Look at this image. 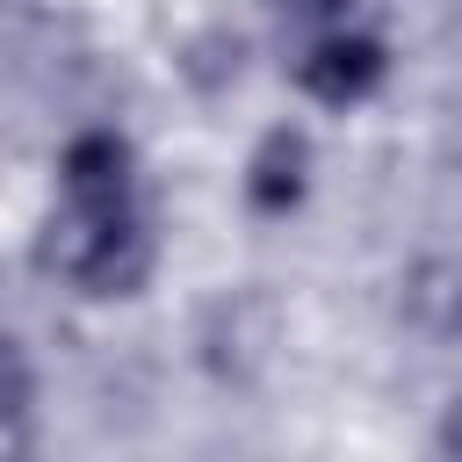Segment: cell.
Masks as SVG:
<instances>
[{"mask_svg":"<svg viewBox=\"0 0 462 462\" xmlns=\"http://www.w3.org/2000/svg\"><path fill=\"white\" fill-rule=\"evenodd\" d=\"M390 72H397V51H390V36L368 29V22L310 29V36H296V51H289V87H296L310 108H332V116L368 108V101L390 87Z\"/></svg>","mask_w":462,"mask_h":462,"instance_id":"cell-2","label":"cell"},{"mask_svg":"<svg viewBox=\"0 0 462 462\" xmlns=\"http://www.w3.org/2000/svg\"><path fill=\"white\" fill-rule=\"evenodd\" d=\"M29 267L79 296H137L159 267V231L137 195H58L29 231Z\"/></svg>","mask_w":462,"mask_h":462,"instance_id":"cell-1","label":"cell"},{"mask_svg":"<svg viewBox=\"0 0 462 462\" xmlns=\"http://www.w3.org/2000/svg\"><path fill=\"white\" fill-rule=\"evenodd\" d=\"M361 0H260L267 22H282L289 36H310V29H332V22H354Z\"/></svg>","mask_w":462,"mask_h":462,"instance_id":"cell-7","label":"cell"},{"mask_svg":"<svg viewBox=\"0 0 462 462\" xmlns=\"http://www.w3.org/2000/svg\"><path fill=\"white\" fill-rule=\"evenodd\" d=\"M58 195H137V144L116 123H87L58 144Z\"/></svg>","mask_w":462,"mask_h":462,"instance_id":"cell-5","label":"cell"},{"mask_svg":"<svg viewBox=\"0 0 462 462\" xmlns=\"http://www.w3.org/2000/svg\"><path fill=\"white\" fill-rule=\"evenodd\" d=\"M310 188H318V137H310V123L274 116L238 159V202L260 224H289L310 202Z\"/></svg>","mask_w":462,"mask_h":462,"instance_id":"cell-4","label":"cell"},{"mask_svg":"<svg viewBox=\"0 0 462 462\" xmlns=\"http://www.w3.org/2000/svg\"><path fill=\"white\" fill-rule=\"evenodd\" d=\"M448 339L462 346V289H455V310H448Z\"/></svg>","mask_w":462,"mask_h":462,"instance_id":"cell-9","label":"cell"},{"mask_svg":"<svg viewBox=\"0 0 462 462\" xmlns=\"http://www.w3.org/2000/svg\"><path fill=\"white\" fill-rule=\"evenodd\" d=\"M426 440H433V455L462 462V390H455V397L440 404V419H433V433H426Z\"/></svg>","mask_w":462,"mask_h":462,"instance_id":"cell-8","label":"cell"},{"mask_svg":"<svg viewBox=\"0 0 462 462\" xmlns=\"http://www.w3.org/2000/svg\"><path fill=\"white\" fill-rule=\"evenodd\" d=\"M43 404V368L22 332H0V433H22Z\"/></svg>","mask_w":462,"mask_h":462,"instance_id":"cell-6","label":"cell"},{"mask_svg":"<svg viewBox=\"0 0 462 462\" xmlns=\"http://www.w3.org/2000/svg\"><path fill=\"white\" fill-rule=\"evenodd\" d=\"M274 346H282V303L260 282H231L195 310V368L224 390L260 383Z\"/></svg>","mask_w":462,"mask_h":462,"instance_id":"cell-3","label":"cell"}]
</instances>
